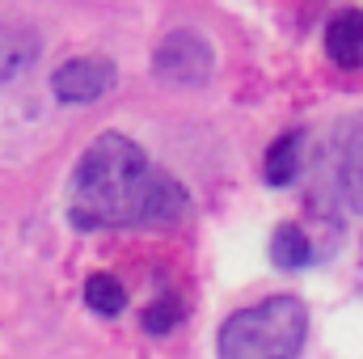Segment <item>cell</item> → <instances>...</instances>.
Instances as JSON below:
<instances>
[{
	"label": "cell",
	"instance_id": "obj_1",
	"mask_svg": "<svg viewBox=\"0 0 363 359\" xmlns=\"http://www.w3.org/2000/svg\"><path fill=\"white\" fill-rule=\"evenodd\" d=\"M182 211L186 186L118 131L97 136L72 174L68 216L77 228H169Z\"/></svg>",
	"mask_w": 363,
	"mask_h": 359
},
{
	"label": "cell",
	"instance_id": "obj_2",
	"mask_svg": "<svg viewBox=\"0 0 363 359\" xmlns=\"http://www.w3.org/2000/svg\"><path fill=\"white\" fill-rule=\"evenodd\" d=\"M308 334V309L296 296H271L262 304H250L233 313L220 330V355L224 359H291L304 347Z\"/></svg>",
	"mask_w": 363,
	"mask_h": 359
},
{
	"label": "cell",
	"instance_id": "obj_3",
	"mask_svg": "<svg viewBox=\"0 0 363 359\" xmlns=\"http://www.w3.org/2000/svg\"><path fill=\"white\" fill-rule=\"evenodd\" d=\"M152 72L165 85H182V89H199L211 81L216 72V51L199 30H174L161 38L157 55H152Z\"/></svg>",
	"mask_w": 363,
	"mask_h": 359
},
{
	"label": "cell",
	"instance_id": "obj_4",
	"mask_svg": "<svg viewBox=\"0 0 363 359\" xmlns=\"http://www.w3.org/2000/svg\"><path fill=\"white\" fill-rule=\"evenodd\" d=\"M334 194L347 211L363 216V114L347 118L334 136Z\"/></svg>",
	"mask_w": 363,
	"mask_h": 359
},
{
	"label": "cell",
	"instance_id": "obj_5",
	"mask_svg": "<svg viewBox=\"0 0 363 359\" xmlns=\"http://www.w3.org/2000/svg\"><path fill=\"white\" fill-rule=\"evenodd\" d=\"M114 64L106 55H81V60H68L64 68H55L51 77V89L60 101H72V106H85V101H97L114 89Z\"/></svg>",
	"mask_w": 363,
	"mask_h": 359
},
{
	"label": "cell",
	"instance_id": "obj_6",
	"mask_svg": "<svg viewBox=\"0 0 363 359\" xmlns=\"http://www.w3.org/2000/svg\"><path fill=\"white\" fill-rule=\"evenodd\" d=\"M325 51L338 68H359L363 64V13L347 9L325 26Z\"/></svg>",
	"mask_w": 363,
	"mask_h": 359
},
{
	"label": "cell",
	"instance_id": "obj_7",
	"mask_svg": "<svg viewBox=\"0 0 363 359\" xmlns=\"http://www.w3.org/2000/svg\"><path fill=\"white\" fill-rule=\"evenodd\" d=\"M38 55V34L17 21H0V85L21 77Z\"/></svg>",
	"mask_w": 363,
	"mask_h": 359
},
{
	"label": "cell",
	"instance_id": "obj_8",
	"mask_svg": "<svg viewBox=\"0 0 363 359\" xmlns=\"http://www.w3.org/2000/svg\"><path fill=\"white\" fill-rule=\"evenodd\" d=\"M300 148H304V140H300L296 131L279 136L271 144V153H267V161H262V178L271 182V186L296 182V174H300Z\"/></svg>",
	"mask_w": 363,
	"mask_h": 359
},
{
	"label": "cell",
	"instance_id": "obj_9",
	"mask_svg": "<svg viewBox=\"0 0 363 359\" xmlns=\"http://www.w3.org/2000/svg\"><path fill=\"white\" fill-rule=\"evenodd\" d=\"M271 258H274V267H283V270H296V267H308L313 263V245H308V237H304L300 224H279L274 228Z\"/></svg>",
	"mask_w": 363,
	"mask_h": 359
},
{
	"label": "cell",
	"instance_id": "obj_10",
	"mask_svg": "<svg viewBox=\"0 0 363 359\" xmlns=\"http://www.w3.org/2000/svg\"><path fill=\"white\" fill-rule=\"evenodd\" d=\"M85 304H89L93 313H101V317H118L127 309V292H123V283L114 275H89Z\"/></svg>",
	"mask_w": 363,
	"mask_h": 359
},
{
	"label": "cell",
	"instance_id": "obj_11",
	"mask_svg": "<svg viewBox=\"0 0 363 359\" xmlns=\"http://www.w3.org/2000/svg\"><path fill=\"white\" fill-rule=\"evenodd\" d=\"M178 321H182V304L174 296H165V300H157V304L144 309V330L148 334H169Z\"/></svg>",
	"mask_w": 363,
	"mask_h": 359
}]
</instances>
